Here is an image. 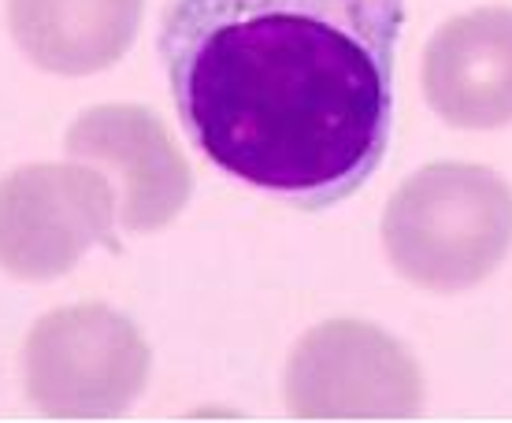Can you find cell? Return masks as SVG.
<instances>
[{"instance_id": "cell-7", "label": "cell", "mask_w": 512, "mask_h": 423, "mask_svg": "<svg viewBox=\"0 0 512 423\" xmlns=\"http://www.w3.org/2000/svg\"><path fill=\"white\" fill-rule=\"evenodd\" d=\"M423 97L449 127L512 123V8L449 19L423 49Z\"/></svg>"}, {"instance_id": "cell-1", "label": "cell", "mask_w": 512, "mask_h": 423, "mask_svg": "<svg viewBox=\"0 0 512 423\" xmlns=\"http://www.w3.org/2000/svg\"><path fill=\"white\" fill-rule=\"evenodd\" d=\"M405 0H175L160 56L190 141L320 212L383 164Z\"/></svg>"}, {"instance_id": "cell-5", "label": "cell", "mask_w": 512, "mask_h": 423, "mask_svg": "<svg viewBox=\"0 0 512 423\" xmlns=\"http://www.w3.org/2000/svg\"><path fill=\"white\" fill-rule=\"evenodd\" d=\"M116 186L90 164H26L0 179V268L26 282L60 279L93 245L119 249Z\"/></svg>"}, {"instance_id": "cell-6", "label": "cell", "mask_w": 512, "mask_h": 423, "mask_svg": "<svg viewBox=\"0 0 512 423\" xmlns=\"http://www.w3.org/2000/svg\"><path fill=\"white\" fill-rule=\"evenodd\" d=\"M64 149L116 186V216L130 234L160 231L190 201V164L153 108L97 104L71 123Z\"/></svg>"}, {"instance_id": "cell-3", "label": "cell", "mask_w": 512, "mask_h": 423, "mask_svg": "<svg viewBox=\"0 0 512 423\" xmlns=\"http://www.w3.org/2000/svg\"><path fill=\"white\" fill-rule=\"evenodd\" d=\"M153 353L108 305L56 308L26 338V394L56 420H108L141 398Z\"/></svg>"}, {"instance_id": "cell-4", "label": "cell", "mask_w": 512, "mask_h": 423, "mask_svg": "<svg viewBox=\"0 0 512 423\" xmlns=\"http://www.w3.org/2000/svg\"><path fill=\"white\" fill-rule=\"evenodd\" d=\"M282 398L301 420H412L423 409V375L386 331L331 320L297 342Z\"/></svg>"}, {"instance_id": "cell-2", "label": "cell", "mask_w": 512, "mask_h": 423, "mask_svg": "<svg viewBox=\"0 0 512 423\" xmlns=\"http://www.w3.org/2000/svg\"><path fill=\"white\" fill-rule=\"evenodd\" d=\"M383 245L390 264L423 290H468L509 253V182L479 164L420 167L386 205Z\"/></svg>"}, {"instance_id": "cell-8", "label": "cell", "mask_w": 512, "mask_h": 423, "mask_svg": "<svg viewBox=\"0 0 512 423\" xmlns=\"http://www.w3.org/2000/svg\"><path fill=\"white\" fill-rule=\"evenodd\" d=\"M145 0H8L19 49L52 75L112 67L138 34Z\"/></svg>"}]
</instances>
